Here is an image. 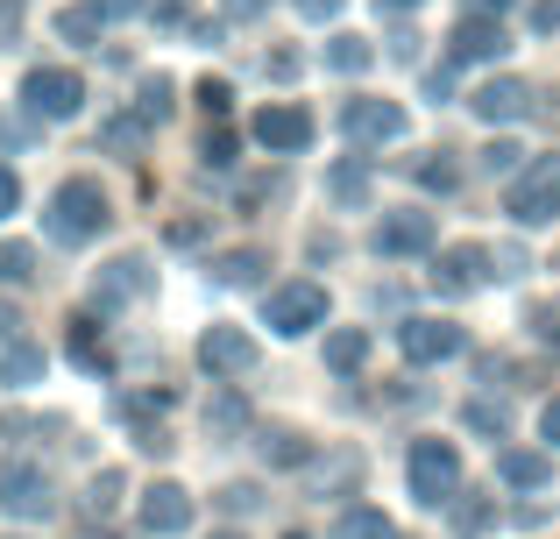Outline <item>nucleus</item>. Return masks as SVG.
Returning <instances> with one entry per match:
<instances>
[{
  "label": "nucleus",
  "mask_w": 560,
  "mask_h": 539,
  "mask_svg": "<svg viewBox=\"0 0 560 539\" xmlns=\"http://www.w3.org/2000/svg\"><path fill=\"white\" fill-rule=\"evenodd\" d=\"M43 227H50V242H65V249L93 242L100 227H107V192H100L93 178L57 185V199H50V213H43Z\"/></svg>",
  "instance_id": "f257e3e1"
},
{
  "label": "nucleus",
  "mask_w": 560,
  "mask_h": 539,
  "mask_svg": "<svg viewBox=\"0 0 560 539\" xmlns=\"http://www.w3.org/2000/svg\"><path fill=\"white\" fill-rule=\"evenodd\" d=\"M504 207H511V221H518V227L553 221V213H560V156H539V164L525 171L518 185H511V199H504Z\"/></svg>",
  "instance_id": "f03ea898"
},
{
  "label": "nucleus",
  "mask_w": 560,
  "mask_h": 539,
  "mask_svg": "<svg viewBox=\"0 0 560 539\" xmlns=\"http://www.w3.org/2000/svg\"><path fill=\"white\" fill-rule=\"evenodd\" d=\"M262 319H270L277 333H305L327 319V291L319 284H277L270 298H262Z\"/></svg>",
  "instance_id": "7ed1b4c3"
},
{
  "label": "nucleus",
  "mask_w": 560,
  "mask_h": 539,
  "mask_svg": "<svg viewBox=\"0 0 560 539\" xmlns=\"http://www.w3.org/2000/svg\"><path fill=\"white\" fill-rule=\"evenodd\" d=\"M454 476H462V461H454L447 441H419V447H411V497H419V504H447Z\"/></svg>",
  "instance_id": "20e7f679"
},
{
  "label": "nucleus",
  "mask_w": 560,
  "mask_h": 539,
  "mask_svg": "<svg viewBox=\"0 0 560 539\" xmlns=\"http://www.w3.org/2000/svg\"><path fill=\"white\" fill-rule=\"evenodd\" d=\"M28 107L43 114V121H71L79 114V99H85V85H79V71H28Z\"/></svg>",
  "instance_id": "39448f33"
},
{
  "label": "nucleus",
  "mask_w": 560,
  "mask_h": 539,
  "mask_svg": "<svg viewBox=\"0 0 560 539\" xmlns=\"http://www.w3.org/2000/svg\"><path fill=\"white\" fill-rule=\"evenodd\" d=\"M0 512H8V518H43V512H50V483H43V469L8 461V469H0Z\"/></svg>",
  "instance_id": "423d86ee"
},
{
  "label": "nucleus",
  "mask_w": 560,
  "mask_h": 539,
  "mask_svg": "<svg viewBox=\"0 0 560 539\" xmlns=\"http://www.w3.org/2000/svg\"><path fill=\"white\" fill-rule=\"evenodd\" d=\"M504 50H511V36H504V22H490V14H468V22L454 28V43H447L454 65H490V57H504Z\"/></svg>",
  "instance_id": "0eeeda50"
},
{
  "label": "nucleus",
  "mask_w": 560,
  "mask_h": 539,
  "mask_svg": "<svg viewBox=\"0 0 560 539\" xmlns=\"http://www.w3.org/2000/svg\"><path fill=\"white\" fill-rule=\"evenodd\" d=\"M397 348H405L411 362H447V355H462V327H447V319H405V327H397Z\"/></svg>",
  "instance_id": "6e6552de"
},
{
  "label": "nucleus",
  "mask_w": 560,
  "mask_h": 539,
  "mask_svg": "<svg viewBox=\"0 0 560 539\" xmlns=\"http://www.w3.org/2000/svg\"><path fill=\"white\" fill-rule=\"evenodd\" d=\"M256 142L277 150V156L305 150V142H313V114H305V107H262L256 114Z\"/></svg>",
  "instance_id": "1a4fd4ad"
},
{
  "label": "nucleus",
  "mask_w": 560,
  "mask_h": 539,
  "mask_svg": "<svg viewBox=\"0 0 560 539\" xmlns=\"http://www.w3.org/2000/svg\"><path fill=\"white\" fill-rule=\"evenodd\" d=\"M341 128L355 142H397V136H405V114H397L390 99H355V107L341 114Z\"/></svg>",
  "instance_id": "9d476101"
},
{
  "label": "nucleus",
  "mask_w": 560,
  "mask_h": 539,
  "mask_svg": "<svg viewBox=\"0 0 560 539\" xmlns=\"http://www.w3.org/2000/svg\"><path fill=\"white\" fill-rule=\"evenodd\" d=\"M199 355H206V370H213V376L256 370V341H248V333H234V327H213V333L199 341Z\"/></svg>",
  "instance_id": "9b49d317"
},
{
  "label": "nucleus",
  "mask_w": 560,
  "mask_h": 539,
  "mask_svg": "<svg viewBox=\"0 0 560 539\" xmlns=\"http://www.w3.org/2000/svg\"><path fill=\"white\" fill-rule=\"evenodd\" d=\"M376 249L383 256H419V249H433V213H390V221L376 227Z\"/></svg>",
  "instance_id": "f8f14e48"
},
{
  "label": "nucleus",
  "mask_w": 560,
  "mask_h": 539,
  "mask_svg": "<svg viewBox=\"0 0 560 539\" xmlns=\"http://www.w3.org/2000/svg\"><path fill=\"white\" fill-rule=\"evenodd\" d=\"M482 277H490V256H482L476 242H462V249H447V256H440L433 284H440V291H476Z\"/></svg>",
  "instance_id": "ddd939ff"
},
{
  "label": "nucleus",
  "mask_w": 560,
  "mask_h": 539,
  "mask_svg": "<svg viewBox=\"0 0 560 539\" xmlns=\"http://www.w3.org/2000/svg\"><path fill=\"white\" fill-rule=\"evenodd\" d=\"M468 107H476L482 121H518V114L533 107V85H518V79H490L476 99H468Z\"/></svg>",
  "instance_id": "4468645a"
},
{
  "label": "nucleus",
  "mask_w": 560,
  "mask_h": 539,
  "mask_svg": "<svg viewBox=\"0 0 560 539\" xmlns=\"http://www.w3.org/2000/svg\"><path fill=\"white\" fill-rule=\"evenodd\" d=\"M142 284H150V263H142V256H121V263H107V277L93 284V298L100 305H128Z\"/></svg>",
  "instance_id": "2eb2a0df"
},
{
  "label": "nucleus",
  "mask_w": 560,
  "mask_h": 539,
  "mask_svg": "<svg viewBox=\"0 0 560 539\" xmlns=\"http://www.w3.org/2000/svg\"><path fill=\"white\" fill-rule=\"evenodd\" d=\"M142 526H150V532H185V526H191L185 490H150V504H142Z\"/></svg>",
  "instance_id": "dca6fc26"
},
{
  "label": "nucleus",
  "mask_w": 560,
  "mask_h": 539,
  "mask_svg": "<svg viewBox=\"0 0 560 539\" xmlns=\"http://www.w3.org/2000/svg\"><path fill=\"white\" fill-rule=\"evenodd\" d=\"M100 28H107V14H100V0H71V8L57 14V36H65V43H93Z\"/></svg>",
  "instance_id": "f3484780"
},
{
  "label": "nucleus",
  "mask_w": 560,
  "mask_h": 539,
  "mask_svg": "<svg viewBox=\"0 0 560 539\" xmlns=\"http://www.w3.org/2000/svg\"><path fill=\"white\" fill-rule=\"evenodd\" d=\"M334 539H397V526L376 512V504H355V512H348L341 526H334Z\"/></svg>",
  "instance_id": "a211bd4d"
},
{
  "label": "nucleus",
  "mask_w": 560,
  "mask_h": 539,
  "mask_svg": "<svg viewBox=\"0 0 560 539\" xmlns=\"http://www.w3.org/2000/svg\"><path fill=\"white\" fill-rule=\"evenodd\" d=\"M43 376V348L36 341H14L8 355H0V384H36Z\"/></svg>",
  "instance_id": "6ab92c4d"
},
{
  "label": "nucleus",
  "mask_w": 560,
  "mask_h": 539,
  "mask_svg": "<svg viewBox=\"0 0 560 539\" xmlns=\"http://www.w3.org/2000/svg\"><path fill=\"white\" fill-rule=\"evenodd\" d=\"M362 355H370V333H362V327H341L327 341V362H334V370H362Z\"/></svg>",
  "instance_id": "aec40b11"
},
{
  "label": "nucleus",
  "mask_w": 560,
  "mask_h": 539,
  "mask_svg": "<svg viewBox=\"0 0 560 539\" xmlns=\"http://www.w3.org/2000/svg\"><path fill=\"white\" fill-rule=\"evenodd\" d=\"M213 270H220V284H256V277H262V249H228Z\"/></svg>",
  "instance_id": "412c9836"
},
{
  "label": "nucleus",
  "mask_w": 560,
  "mask_h": 539,
  "mask_svg": "<svg viewBox=\"0 0 560 539\" xmlns=\"http://www.w3.org/2000/svg\"><path fill=\"white\" fill-rule=\"evenodd\" d=\"M497 476L518 483V490H533V483H547V461L539 455H497Z\"/></svg>",
  "instance_id": "4be33fe9"
},
{
  "label": "nucleus",
  "mask_w": 560,
  "mask_h": 539,
  "mask_svg": "<svg viewBox=\"0 0 560 539\" xmlns=\"http://www.w3.org/2000/svg\"><path fill=\"white\" fill-rule=\"evenodd\" d=\"M370 57H376V50H370L362 36H334V43H327V65H334V71H362Z\"/></svg>",
  "instance_id": "5701e85b"
},
{
  "label": "nucleus",
  "mask_w": 560,
  "mask_h": 539,
  "mask_svg": "<svg viewBox=\"0 0 560 539\" xmlns=\"http://www.w3.org/2000/svg\"><path fill=\"white\" fill-rule=\"evenodd\" d=\"M22 277H36V249H22V242H0V284H22Z\"/></svg>",
  "instance_id": "b1692460"
},
{
  "label": "nucleus",
  "mask_w": 560,
  "mask_h": 539,
  "mask_svg": "<svg viewBox=\"0 0 560 539\" xmlns=\"http://www.w3.org/2000/svg\"><path fill=\"white\" fill-rule=\"evenodd\" d=\"M164 114H171V79H150L136 99V121H164Z\"/></svg>",
  "instance_id": "393cba45"
},
{
  "label": "nucleus",
  "mask_w": 560,
  "mask_h": 539,
  "mask_svg": "<svg viewBox=\"0 0 560 539\" xmlns=\"http://www.w3.org/2000/svg\"><path fill=\"white\" fill-rule=\"evenodd\" d=\"M327 185H334V199H348V207H355V199L370 192V178H362V164H341V171H334Z\"/></svg>",
  "instance_id": "a878e982"
},
{
  "label": "nucleus",
  "mask_w": 560,
  "mask_h": 539,
  "mask_svg": "<svg viewBox=\"0 0 560 539\" xmlns=\"http://www.w3.org/2000/svg\"><path fill=\"white\" fill-rule=\"evenodd\" d=\"M242 419H248V412H242V398H220L213 412H206V426H220V433H242Z\"/></svg>",
  "instance_id": "bb28decb"
},
{
  "label": "nucleus",
  "mask_w": 560,
  "mask_h": 539,
  "mask_svg": "<svg viewBox=\"0 0 560 539\" xmlns=\"http://www.w3.org/2000/svg\"><path fill=\"white\" fill-rule=\"evenodd\" d=\"M468 426H482V433H504V405L476 398V405H468Z\"/></svg>",
  "instance_id": "cd10ccee"
},
{
  "label": "nucleus",
  "mask_w": 560,
  "mask_h": 539,
  "mask_svg": "<svg viewBox=\"0 0 560 539\" xmlns=\"http://www.w3.org/2000/svg\"><path fill=\"white\" fill-rule=\"evenodd\" d=\"M199 99H206V114H228V107H234V85H228V79H206Z\"/></svg>",
  "instance_id": "c85d7f7f"
},
{
  "label": "nucleus",
  "mask_w": 560,
  "mask_h": 539,
  "mask_svg": "<svg viewBox=\"0 0 560 539\" xmlns=\"http://www.w3.org/2000/svg\"><path fill=\"white\" fill-rule=\"evenodd\" d=\"M206 164L228 171V164H234V136H206Z\"/></svg>",
  "instance_id": "c756f323"
},
{
  "label": "nucleus",
  "mask_w": 560,
  "mask_h": 539,
  "mask_svg": "<svg viewBox=\"0 0 560 539\" xmlns=\"http://www.w3.org/2000/svg\"><path fill=\"white\" fill-rule=\"evenodd\" d=\"M454 526H462V532H482V526H490V504H462V512H454Z\"/></svg>",
  "instance_id": "7c9ffc66"
},
{
  "label": "nucleus",
  "mask_w": 560,
  "mask_h": 539,
  "mask_svg": "<svg viewBox=\"0 0 560 539\" xmlns=\"http://www.w3.org/2000/svg\"><path fill=\"white\" fill-rule=\"evenodd\" d=\"M518 156H525V150H518V142H497V150H490V156H482V164H490V171H518Z\"/></svg>",
  "instance_id": "2f4dec72"
},
{
  "label": "nucleus",
  "mask_w": 560,
  "mask_h": 539,
  "mask_svg": "<svg viewBox=\"0 0 560 539\" xmlns=\"http://www.w3.org/2000/svg\"><path fill=\"white\" fill-rule=\"evenodd\" d=\"M533 28H547V36H553V28H560V0H533Z\"/></svg>",
  "instance_id": "473e14b6"
},
{
  "label": "nucleus",
  "mask_w": 560,
  "mask_h": 539,
  "mask_svg": "<svg viewBox=\"0 0 560 539\" xmlns=\"http://www.w3.org/2000/svg\"><path fill=\"white\" fill-rule=\"evenodd\" d=\"M14 199H22V185H14V171L0 164V221H8V213H14Z\"/></svg>",
  "instance_id": "72a5a7b5"
},
{
  "label": "nucleus",
  "mask_w": 560,
  "mask_h": 539,
  "mask_svg": "<svg viewBox=\"0 0 560 539\" xmlns=\"http://www.w3.org/2000/svg\"><path fill=\"white\" fill-rule=\"evenodd\" d=\"M150 14H156V22H185V0H156Z\"/></svg>",
  "instance_id": "f704fd0d"
},
{
  "label": "nucleus",
  "mask_w": 560,
  "mask_h": 539,
  "mask_svg": "<svg viewBox=\"0 0 560 539\" xmlns=\"http://www.w3.org/2000/svg\"><path fill=\"white\" fill-rule=\"evenodd\" d=\"M142 0H100V14H136Z\"/></svg>",
  "instance_id": "c9c22d12"
},
{
  "label": "nucleus",
  "mask_w": 560,
  "mask_h": 539,
  "mask_svg": "<svg viewBox=\"0 0 560 539\" xmlns=\"http://www.w3.org/2000/svg\"><path fill=\"white\" fill-rule=\"evenodd\" d=\"M228 14H242V22H248V14H262V0H228Z\"/></svg>",
  "instance_id": "e433bc0d"
},
{
  "label": "nucleus",
  "mask_w": 560,
  "mask_h": 539,
  "mask_svg": "<svg viewBox=\"0 0 560 539\" xmlns=\"http://www.w3.org/2000/svg\"><path fill=\"white\" fill-rule=\"evenodd\" d=\"M547 441H560V398L547 405Z\"/></svg>",
  "instance_id": "4c0bfd02"
},
{
  "label": "nucleus",
  "mask_w": 560,
  "mask_h": 539,
  "mask_svg": "<svg viewBox=\"0 0 560 539\" xmlns=\"http://www.w3.org/2000/svg\"><path fill=\"white\" fill-rule=\"evenodd\" d=\"M468 8H476V14H504L511 0H468Z\"/></svg>",
  "instance_id": "58836bf2"
},
{
  "label": "nucleus",
  "mask_w": 560,
  "mask_h": 539,
  "mask_svg": "<svg viewBox=\"0 0 560 539\" xmlns=\"http://www.w3.org/2000/svg\"><path fill=\"white\" fill-rule=\"evenodd\" d=\"M299 8H305V14H334V8H341V0H299Z\"/></svg>",
  "instance_id": "ea45409f"
},
{
  "label": "nucleus",
  "mask_w": 560,
  "mask_h": 539,
  "mask_svg": "<svg viewBox=\"0 0 560 539\" xmlns=\"http://www.w3.org/2000/svg\"><path fill=\"white\" fill-rule=\"evenodd\" d=\"M376 8H390V14H411V8H419V0H376Z\"/></svg>",
  "instance_id": "a19ab883"
},
{
  "label": "nucleus",
  "mask_w": 560,
  "mask_h": 539,
  "mask_svg": "<svg viewBox=\"0 0 560 539\" xmlns=\"http://www.w3.org/2000/svg\"><path fill=\"white\" fill-rule=\"evenodd\" d=\"M220 539H234V532H220Z\"/></svg>",
  "instance_id": "79ce46f5"
}]
</instances>
